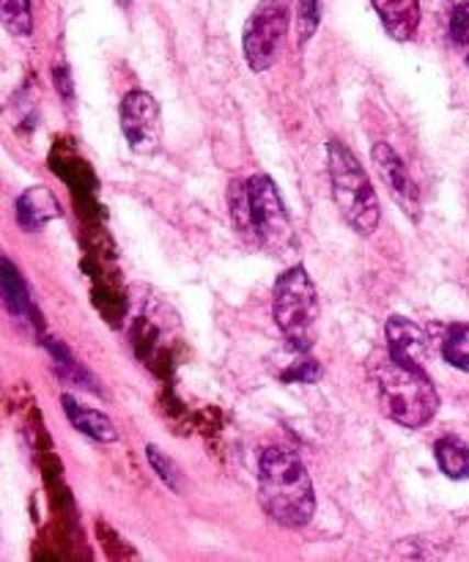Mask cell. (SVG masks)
Masks as SVG:
<instances>
[{
	"label": "cell",
	"instance_id": "7c38bea8",
	"mask_svg": "<svg viewBox=\"0 0 469 562\" xmlns=\"http://www.w3.org/2000/svg\"><path fill=\"white\" fill-rule=\"evenodd\" d=\"M58 214L60 209L47 187H33V190H27L25 195H20V201H16V217H20V223L25 225V228H38V225L49 223V220H55Z\"/></svg>",
	"mask_w": 469,
	"mask_h": 562
},
{
	"label": "cell",
	"instance_id": "9a60e30c",
	"mask_svg": "<svg viewBox=\"0 0 469 562\" xmlns=\"http://www.w3.org/2000/svg\"><path fill=\"white\" fill-rule=\"evenodd\" d=\"M3 296H5V307L14 318H25L27 313V294L25 285H22L20 272L11 267L9 258H3Z\"/></svg>",
	"mask_w": 469,
	"mask_h": 562
},
{
	"label": "cell",
	"instance_id": "ba28073f",
	"mask_svg": "<svg viewBox=\"0 0 469 562\" xmlns=\"http://www.w3.org/2000/svg\"><path fill=\"white\" fill-rule=\"evenodd\" d=\"M371 157H373V165H377L379 176H382V181L390 187L395 201L401 203V209H404L410 217H417V212H421V201H417L415 181H412L410 170H406L404 159L399 157V151H395L390 143H377Z\"/></svg>",
	"mask_w": 469,
	"mask_h": 562
},
{
	"label": "cell",
	"instance_id": "4fadbf2b",
	"mask_svg": "<svg viewBox=\"0 0 469 562\" xmlns=\"http://www.w3.org/2000/svg\"><path fill=\"white\" fill-rule=\"evenodd\" d=\"M434 456H437L439 470L448 477H454V481H465V477H469V448L461 439H439L437 448H434Z\"/></svg>",
	"mask_w": 469,
	"mask_h": 562
},
{
	"label": "cell",
	"instance_id": "7a4b0ae2",
	"mask_svg": "<svg viewBox=\"0 0 469 562\" xmlns=\"http://www.w3.org/2000/svg\"><path fill=\"white\" fill-rule=\"evenodd\" d=\"M231 214L239 234L256 236L258 247L272 256H286L294 247V231L283 198L269 176L258 173L231 184Z\"/></svg>",
	"mask_w": 469,
	"mask_h": 562
},
{
	"label": "cell",
	"instance_id": "277c9868",
	"mask_svg": "<svg viewBox=\"0 0 469 562\" xmlns=\"http://www.w3.org/2000/svg\"><path fill=\"white\" fill-rule=\"evenodd\" d=\"M327 162H330V181H333V198L338 203L340 214L346 223L357 231L360 236H371L377 231L382 209H379V198L373 192L371 181H368L366 170L357 162L355 154L338 140L327 146Z\"/></svg>",
	"mask_w": 469,
	"mask_h": 562
},
{
	"label": "cell",
	"instance_id": "e0dca14e",
	"mask_svg": "<svg viewBox=\"0 0 469 562\" xmlns=\"http://www.w3.org/2000/svg\"><path fill=\"white\" fill-rule=\"evenodd\" d=\"M322 22V0H300V16H297V38L300 47L308 44Z\"/></svg>",
	"mask_w": 469,
	"mask_h": 562
},
{
	"label": "cell",
	"instance_id": "52a82bcc",
	"mask_svg": "<svg viewBox=\"0 0 469 562\" xmlns=\"http://www.w3.org/2000/svg\"><path fill=\"white\" fill-rule=\"evenodd\" d=\"M121 132L132 151L154 154L163 140V119L157 99L148 91H130L121 102Z\"/></svg>",
	"mask_w": 469,
	"mask_h": 562
},
{
	"label": "cell",
	"instance_id": "6da1fadb",
	"mask_svg": "<svg viewBox=\"0 0 469 562\" xmlns=\"http://www.w3.org/2000/svg\"><path fill=\"white\" fill-rule=\"evenodd\" d=\"M258 497L269 519L283 527H305L316 510L305 464L283 448H267L258 459Z\"/></svg>",
	"mask_w": 469,
	"mask_h": 562
},
{
	"label": "cell",
	"instance_id": "8fae6325",
	"mask_svg": "<svg viewBox=\"0 0 469 562\" xmlns=\"http://www.w3.org/2000/svg\"><path fill=\"white\" fill-rule=\"evenodd\" d=\"M64 412L66 417H69L71 426H75L77 431L86 434V437L97 439V442H115V439H119V431H115V426L110 423V417L91 409V406L77 404L71 395H64Z\"/></svg>",
	"mask_w": 469,
	"mask_h": 562
},
{
	"label": "cell",
	"instance_id": "ac0fdd59",
	"mask_svg": "<svg viewBox=\"0 0 469 562\" xmlns=\"http://www.w3.org/2000/svg\"><path fill=\"white\" fill-rule=\"evenodd\" d=\"M450 38L469 66V0L456 5L454 14H450Z\"/></svg>",
	"mask_w": 469,
	"mask_h": 562
},
{
	"label": "cell",
	"instance_id": "5b68a950",
	"mask_svg": "<svg viewBox=\"0 0 469 562\" xmlns=\"http://www.w3.org/2000/svg\"><path fill=\"white\" fill-rule=\"evenodd\" d=\"M275 324L297 351H308L316 340L319 294L302 267L286 269L275 283Z\"/></svg>",
	"mask_w": 469,
	"mask_h": 562
},
{
	"label": "cell",
	"instance_id": "9c48e42d",
	"mask_svg": "<svg viewBox=\"0 0 469 562\" xmlns=\"http://www.w3.org/2000/svg\"><path fill=\"white\" fill-rule=\"evenodd\" d=\"M384 335H388V346L393 357L412 362V366H423V362H426L428 338L415 322H410V318L404 316H390Z\"/></svg>",
	"mask_w": 469,
	"mask_h": 562
},
{
	"label": "cell",
	"instance_id": "3957f363",
	"mask_svg": "<svg viewBox=\"0 0 469 562\" xmlns=\"http://www.w3.org/2000/svg\"><path fill=\"white\" fill-rule=\"evenodd\" d=\"M379 401L384 415L404 428H423L434 420L439 409V395L423 366L399 360L390 355L377 371Z\"/></svg>",
	"mask_w": 469,
	"mask_h": 562
},
{
	"label": "cell",
	"instance_id": "d6986e66",
	"mask_svg": "<svg viewBox=\"0 0 469 562\" xmlns=\"http://www.w3.org/2000/svg\"><path fill=\"white\" fill-rule=\"evenodd\" d=\"M146 459L152 461L154 472H157V475L163 477L165 486H170V488H174V492H176V488H179V470H176L174 461L165 459V456L159 453L157 448H146Z\"/></svg>",
	"mask_w": 469,
	"mask_h": 562
},
{
	"label": "cell",
	"instance_id": "2e32d148",
	"mask_svg": "<svg viewBox=\"0 0 469 562\" xmlns=\"http://www.w3.org/2000/svg\"><path fill=\"white\" fill-rule=\"evenodd\" d=\"M3 25L11 36H27L33 27L31 0H3Z\"/></svg>",
	"mask_w": 469,
	"mask_h": 562
},
{
	"label": "cell",
	"instance_id": "30bf717a",
	"mask_svg": "<svg viewBox=\"0 0 469 562\" xmlns=\"http://www.w3.org/2000/svg\"><path fill=\"white\" fill-rule=\"evenodd\" d=\"M382 27L395 42H410L421 25V0H371Z\"/></svg>",
	"mask_w": 469,
	"mask_h": 562
},
{
	"label": "cell",
	"instance_id": "5bb4252c",
	"mask_svg": "<svg viewBox=\"0 0 469 562\" xmlns=\"http://www.w3.org/2000/svg\"><path fill=\"white\" fill-rule=\"evenodd\" d=\"M443 357L459 371L469 373V324H456L443 340Z\"/></svg>",
	"mask_w": 469,
	"mask_h": 562
},
{
	"label": "cell",
	"instance_id": "8992f818",
	"mask_svg": "<svg viewBox=\"0 0 469 562\" xmlns=\"http://www.w3.org/2000/svg\"><path fill=\"white\" fill-rule=\"evenodd\" d=\"M291 0H261L245 25V58L253 71H267L278 60L283 36L289 31Z\"/></svg>",
	"mask_w": 469,
	"mask_h": 562
}]
</instances>
